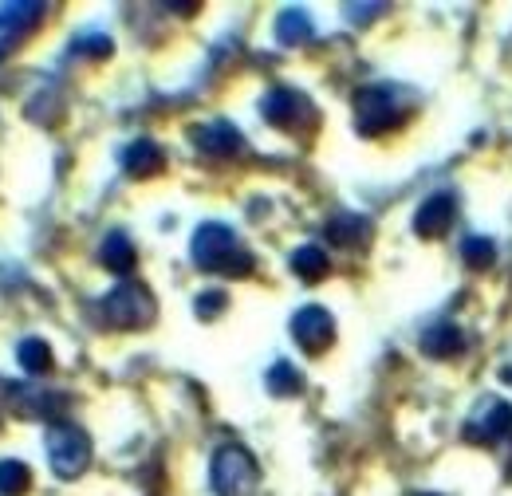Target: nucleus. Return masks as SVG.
I'll return each instance as SVG.
<instances>
[{"mask_svg":"<svg viewBox=\"0 0 512 496\" xmlns=\"http://www.w3.org/2000/svg\"><path fill=\"white\" fill-rule=\"evenodd\" d=\"M292 335L308 355H323L335 343V319L320 304H308V308H300L292 315Z\"/></svg>","mask_w":512,"mask_h":496,"instance_id":"9","label":"nucleus"},{"mask_svg":"<svg viewBox=\"0 0 512 496\" xmlns=\"http://www.w3.org/2000/svg\"><path fill=\"white\" fill-rule=\"evenodd\" d=\"M327 241L343 248L367 245V241H371V221L359 217V213H335V217L327 221Z\"/></svg>","mask_w":512,"mask_h":496,"instance_id":"13","label":"nucleus"},{"mask_svg":"<svg viewBox=\"0 0 512 496\" xmlns=\"http://www.w3.org/2000/svg\"><path fill=\"white\" fill-rule=\"evenodd\" d=\"M461 434H465V441H473V445H497V441H505L512 434V406L501 402V398H485L477 406V414L465 422Z\"/></svg>","mask_w":512,"mask_h":496,"instance_id":"7","label":"nucleus"},{"mask_svg":"<svg viewBox=\"0 0 512 496\" xmlns=\"http://www.w3.org/2000/svg\"><path fill=\"white\" fill-rule=\"evenodd\" d=\"M229 304V296L225 292H201L197 300H193V311H197V319H217L221 311Z\"/></svg>","mask_w":512,"mask_h":496,"instance_id":"22","label":"nucleus"},{"mask_svg":"<svg viewBox=\"0 0 512 496\" xmlns=\"http://www.w3.org/2000/svg\"><path fill=\"white\" fill-rule=\"evenodd\" d=\"M264 386L272 390V398H292V394H300L304 390V378H300V371L292 367V363H272L268 367V374H264Z\"/></svg>","mask_w":512,"mask_h":496,"instance_id":"18","label":"nucleus"},{"mask_svg":"<svg viewBox=\"0 0 512 496\" xmlns=\"http://www.w3.org/2000/svg\"><path fill=\"white\" fill-rule=\"evenodd\" d=\"M32 489V469L16 457H4L0 461V496H24Z\"/></svg>","mask_w":512,"mask_h":496,"instance_id":"19","label":"nucleus"},{"mask_svg":"<svg viewBox=\"0 0 512 496\" xmlns=\"http://www.w3.org/2000/svg\"><path fill=\"white\" fill-rule=\"evenodd\" d=\"M99 260L107 264V272L130 276L134 264H138V252H134V245H130L123 233H107V237H103V248H99Z\"/></svg>","mask_w":512,"mask_h":496,"instance_id":"15","label":"nucleus"},{"mask_svg":"<svg viewBox=\"0 0 512 496\" xmlns=\"http://www.w3.org/2000/svg\"><path fill=\"white\" fill-rule=\"evenodd\" d=\"M190 142L201 150V154H209V158H233V154L245 150V134H241L233 123H225V119L193 126Z\"/></svg>","mask_w":512,"mask_h":496,"instance_id":"10","label":"nucleus"},{"mask_svg":"<svg viewBox=\"0 0 512 496\" xmlns=\"http://www.w3.org/2000/svg\"><path fill=\"white\" fill-rule=\"evenodd\" d=\"M461 351H465V335L453 323H438L422 335V355H430V359H453Z\"/></svg>","mask_w":512,"mask_h":496,"instance_id":"14","label":"nucleus"},{"mask_svg":"<svg viewBox=\"0 0 512 496\" xmlns=\"http://www.w3.org/2000/svg\"><path fill=\"white\" fill-rule=\"evenodd\" d=\"M44 4L32 0H16V4H0V60H8L40 24H44Z\"/></svg>","mask_w":512,"mask_h":496,"instance_id":"6","label":"nucleus"},{"mask_svg":"<svg viewBox=\"0 0 512 496\" xmlns=\"http://www.w3.org/2000/svg\"><path fill=\"white\" fill-rule=\"evenodd\" d=\"M351 107H355L359 134H367V138H379V134H386V130H394V126L402 123V107H398L390 87H359Z\"/></svg>","mask_w":512,"mask_h":496,"instance_id":"5","label":"nucleus"},{"mask_svg":"<svg viewBox=\"0 0 512 496\" xmlns=\"http://www.w3.org/2000/svg\"><path fill=\"white\" fill-rule=\"evenodd\" d=\"M44 445H48V461H52V473L56 477L75 481V477L87 473V465H91V437L83 434L79 426H71V422H48Z\"/></svg>","mask_w":512,"mask_h":496,"instance_id":"2","label":"nucleus"},{"mask_svg":"<svg viewBox=\"0 0 512 496\" xmlns=\"http://www.w3.org/2000/svg\"><path fill=\"white\" fill-rule=\"evenodd\" d=\"M453 209H457V197H453V193H434V197H426V201L418 205V213H414V233L426 237V241L446 237L449 225H453Z\"/></svg>","mask_w":512,"mask_h":496,"instance_id":"11","label":"nucleus"},{"mask_svg":"<svg viewBox=\"0 0 512 496\" xmlns=\"http://www.w3.org/2000/svg\"><path fill=\"white\" fill-rule=\"evenodd\" d=\"M123 170H127L130 178H158L166 170V154H162L158 142L138 138V142H130L127 150H123Z\"/></svg>","mask_w":512,"mask_h":496,"instance_id":"12","label":"nucleus"},{"mask_svg":"<svg viewBox=\"0 0 512 496\" xmlns=\"http://www.w3.org/2000/svg\"><path fill=\"white\" fill-rule=\"evenodd\" d=\"M461 260H465L473 272H485V268H493V260H497V245H493L489 237H469V241H461Z\"/></svg>","mask_w":512,"mask_h":496,"instance_id":"21","label":"nucleus"},{"mask_svg":"<svg viewBox=\"0 0 512 496\" xmlns=\"http://www.w3.org/2000/svg\"><path fill=\"white\" fill-rule=\"evenodd\" d=\"M83 48H87V52H91V56H99V60H103V56H111V52H115V44H111V40H107V36H87V40H79V52H83Z\"/></svg>","mask_w":512,"mask_h":496,"instance_id":"23","label":"nucleus"},{"mask_svg":"<svg viewBox=\"0 0 512 496\" xmlns=\"http://www.w3.org/2000/svg\"><path fill=\"white\" fill-rule=\"evenodd\" d=\"M292 272L304 280V284H316L323 280L327 272H331V260H327V252L320 245H304L292 252Z\"/></svg>","mask_w":512,"mask_h":496,"instance_id":"17","label":"nucleus"},{"mask_svg":"<svg viewBox=\"0 0 512 496\" xmlns=\"http://www.w3.org/2000/svg\"><path fill=\"white\" fill-rule=\"evenodd\" d=\"M190 256L201 272H217V276H253L256 268L253 252L241 245L237 233L221 221H205L193 233Z\"/></svg>","mask_w":512,"mask_h":496,"instance_id":"1","label":"nucleus"},{"mask_svg":"<svg viewBox=\"0 0 512 496\" xmlns=\"http://www.w3.org/2000/svg\"><path fill=\"white\" fill-rule=\"evenodd\" d=\"M260 111H264V123L280 126V130H300L304 123L316 119V107H312L300 91H292V87L268 91L264 103H260Z\"/></svg>","mask_w":512,"mask_h":496,"instance_id":"8","label":"nucleus"},{"mask_svg":"<svg viewBox=\"0 0 512 496\" xmlns=\"http://www.w3.org/2000/svg\"><path fill=\"white\" fill-rule=\"evenodd\" d=\"M154 296H150V288H142V284H134V280H123L119 288H111L107 296H103V319L111 323V327H119V331H134V327H146L150 319H154Z\"/></svg>","mask_w":512,"mask_h":496,"instance_id":"4","label":"nucleus"},{"mask_svg":"<svg viewBox=\"0 0 512 496\" xmlns=\"http://www.w3.org/2000/svg\"><path fill=\"white\" fill-rule=\"evenodd\" d=\"M260 469L245 445H221L213 453V489L217 496H256Z\"/></svg>","mask_w":512,"mask_h":496,"instance_id":"3","label":"nucleus"},{"mask_svg":"<svg viewBox=\"0 0 512 496\" xmlns=\"http://www.w3.org/2000/svg\"><path fill=\"white\" fill-rule=\"evenodd\" d=\"M16 359H20V367L28 374L52 371V347H48L44 339H24V343L16 347Z\"/></svg>","mask_w":512,"mask_h":496,"instance_id":"20","label":"nucleus"},{"mask_svg":"<svg viewBox=\"0 0 512 496\" xmlns=\"http://www.w3.org/2000/svg\"><path fill=\"white\" fill-rule=\"evenodd\" d=\"M276 40L296 48V44H308L312 40V16L304 8H284L276 16Z\"/></svg>","mask_w":512,"mask_h":496,"instance_id":"16","label":"nucleus"},{"mask_svg":"<svg viewBox=\"0 0 512 496\" xmlns=\"http://www.w3.org/2000/svg\"><path fill=\"white\" fill-rule=\"evenodd\" d=\"M347 12H351V16H375V12H383V4H367V8H355V4H351Z\"/></svg>","mask_w":512,"mask_h":496,"instance_id":"24","label":"nucleus"},{"mask_svg":"<svg viewBox=\"0 0 512 496\" xmlns=\"http://www.w3.org/2000/svg\"><path fill=\"white\" fill-rule=\"evenodd\" d=\"M426 496H434V493H426Z\"/></svg>","mask_w":512,"mask_h":496,"instance_id":"25","label":"nucleus"}]
</instances>
